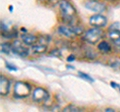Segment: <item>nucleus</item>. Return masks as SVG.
I'll return each mask as SVG.
<instances>
[{
  "instance_id": "f257e3e1",
  "label": "nucleus",
  "mask_w": 120,
  "mask_h": 112,
  "mask_svg": "<svg viewBox=\"0 0 120 112\" xmlns=\"http://www.w3.org/2000/svg\"><path fill=\"white\" fill-rule=\"evenodd\" d=\"M59 9L62 14V19L64 20V22L69 23L70 26H72L74 18L76 16V10H75L73 5L67 0H60Z\"/></svg>"
},
{
  "instance_id": "f03ea898",
  "label": "nucleus",
  "mask_w": 120,
  "mask_h": 112,
  "mask_svg": "<svg viewBox=\"0 0 120 112\" xmlns=\"http://www.w3.org/2000/svg\"><path fill=\"white\" fill-rule=\"evenodd\" d=\"M104 36V32L101 30V28L94 27L87 30L85 32L83 40L89 44H95Z\"/></svg>"
},
{
  "instance_id": "7ed1b4c3",
  "label": "nucleus",
  "mask_w": 120,
  "mask_h": 112,
  "mask_svg": "<svg viewBox=\"0 0 120 112\" xmlns=\"http://www.w3.org/2000/svg\"><path fill=\"white\" fill-rule=\"evenodd\" d=\"M31 91V86L27 82L23 81H18L14 85V96L17 98H25L30 94Z\"/></svg>"
},
{
  "instance_id": "20e7f679",
  "label": "nucleus",
  "mask_w": 120,
  "mask_h": 112,
  "mask_svg": "<svg viewBox=\"0 0 120 112\" xmlns=\"http://www.w3.org/2000/svg\"><path fill=\"white\" fill-rule=\"evenodd\" d=\"M49 98V93L41 87L35 88L32 92V99L35 102H45Z\"/></svg>"
},
{
  "instance_id": "39448f33",
  "label": "nucleus",
  "mask_w": 120,
  "mask_h": 112,
  "mask_svg": "<svg viewBox=\"0 0 120 112\" xmlns=\"http://www.w3.org/2000/svg\"><path fill=\"white\" fill-rule=\"evenodd\" d=\"M84 5L88 10H91L93 12H97V13H102L106 10L105 4L99 2L98 0H89V1L85 2Z\"/></svg>"
},
{
  "instance_id": "423d86ee",
  "label": "nucleus",
  "mask_w": 120,
  "mask_h": 112,
  "mask_svg": "<svg viewBox=\"0 0 120 112\" xmlns=\"http://www.w3.org/2000/svg\"><path fill=\"white\" fill-rule=\"evenodd\" d=\"M89 23L93 27L102 28L107 24V18L101 14H96V15H93L89 18Z\"/></svg>"
},
{
  "instance_id": "0eeeda50",
  "label": "nucleus",
  "mask_w": 120,
  "mask_h": 112,
  "mask_svg": "<svg viewBox=\"0 0 120 112\" xmlns=\"http://www.w3.org/2000/svg\"><path fill=\"white\" fill-rule=\"evenodd\" d=\"M12 53L21 56V57H26V56L29 55V49L22 46L18 41H14L12 44Z\"/></svg>"
},
{
  "instance_id": "6e6552de",
  "label": "nucleus",
  "mask_w": 120,
  "mask_h": 112,
  "mask_svg": "<svg viewBox=\"0 0 120 112\" xmlns=\"http://www.w3.org/2000/svg\"><path fill=\"white\" fill-rule=\"evenodd\" d=\"M10 87V82L5 76H0V94L2 96H5L8 94Z\"/></svg>"
},
{
  "instance_id": "1a4fd4ad",
  "label": "nucleus",
  "mask_w": 120,
  "mask_h": 112,
  "mask_svg": "<svg viewBox=\"0 0 120 112\" xmlns=\"http://www.w3.org/2000/svg\"><path fill=\"white\" fill-rule=\"evenodd\" d=\"M58 33L61 34L63 36L67 37V38H73V37L76 36V34L74 33L72 27L69 26H65V25H61L58 27Z\"/></svg>"
},
{
  "instance_id": "9d476101",
  "label": "nucleus",
  "mask_w": 120,
  "mask_h": 112,
  "mask_svg": "<svg viewBox=\"0 0 120 112\" xmlns=\"http://www.w3.org/2000/svg\"><path fill=\"white\" fill-rule=\"evenodd\" d=\"M21 39H22V42H23L25 45L27 46H33L34 44H36L38 42V38L36 36L32 35V34H24L21 36Z\"/></svg>"
},
{
  "instance_id": "9b49d317",
  "label": "nucleus",
  "mask_w": 120,
  "mask_h": 112,
  "mask_svg": "<svg viewBox=\"0 0 120 112\" xmlns=\"http://www.w3.org/2000/svg\"><path fill=\"white\" fill-rule=\"evenodd\" d=\"M108 37H109V39L116 46L120 47V31L109 30V32H108Z\"/></svg>"
},
{
  "instance_id": "f8f14e48",
  "label": "nucleus",
  "mask_w": 120,
  "mask_h": 112,
  "mask_svg": "<svg viewBox=\"0 0 120 112\" xmlns=\"http://www.w3.org/2000/svg\"><path fill=\"white\" fill-rule=\"evenodd\" d=\"M32 50L36 54H43L47 50V45L46 44H42V43L37 42L36 44H34V45L32 46Z\"/></svg>"
},
{
  "instance_id": "ddd939ff",
  "label": "nucleus",
  "mask_w": 120,
  "mask_h": 112,
  "mask_svg": "<svg viewBox=\"0 0 120 112\" xmlns=\"http://www.w3.org/2000/svg\"><path fill=\"white\" fill-rule=\"evenodd\" d=\"M98 49L103 52V53H107L111 50V47H110V44L107 42V41H101V42L98 44Z\"/></svg>"
},
{
  "instance_id": "4468645a",
  "label": "nucleus",
  "mask_w": 120,
  "mask_h": 112,
  "mask_svg": "<svg viewBox=\"0 0 120 112\" xmlns=\"http://www.w3.org/2000/svg\"><path fill=\"white\" fill-rule=\"evenodd\" d=\"M1 52L4 54L9 55L11 52H12V44L7 43V42L2 43L1 44Z\"/></svg>"
},
{
  "instance_id": "2eb2a0df",
  "label": "nucleus",
  "mask_w": 120,
  "mask_h": 112,
  "mask_svg": "<svg viewBox=\"0 0 120 112\" xmlns=\"http://www.w3.org/2000/svg\"><path fill=\"white\" fill-rule=\"evenodd\" d=\"M62 111L63 112H79V111H82V108L75 106L73 104H70V105L66 106L65 108H63Z\"/></svg>"
},
{
  "instance_id": "dca6fc26",
  "label": "nucleus",
  "mask_w": 120,
  "mask_h": 112,
  "mask_svg": "<svg viewBox=\"0 0 120 112\" xmlns=\"http://www.w3.org/2000/svg\"><path fill=\"white\" fill-rule=\"evenodd\" d=\"M109 30H116L120 31V22H114L113 24L109 26Z\"/></svg>"
},
{
  "instance_id": "f3484780",
  "label": "nucleus",
  "mask_w": 120,
  "mask_h": 112,
  "mask_svg": "<svg viewBox=\"0 0 120 112\" xmlns=\"http://www.w3.org/2000/svg\"><path fill=\"white\" fill-rule=\"evenodd\" d=\"M79 74V76L80 77H82L83 79H85V80H87V81H89V82H93L94 81V79H93L92 77H90L89 75H87V74H85V73H82V72H79L78 73Z\"/></svg>"
},
{
  "instance_id": "a211bd4d",
  "label": "nucleus",
  "mask_w": 120,
  "mask_h": 112,
  "mask_svg": "<svg viewBox=\"0 0 120 112\" xmlns=\"http://www.w3.org/2000/svg\"><path fill=\"white\" fill-rule=\"evenodd\" d=\"M50 56H55V57H60L61 56V52L58 49H54L53 51L50 52Z\"/></svg>"
},
{
  "instance_id": "6ab92c4d",
  "label": "nucleus",
  "mask_w": 120,
  "mask_h": 112,
  "mask_svg": "<svg viewBox=\"0 0 120 112\" xmlns=\"http://www.w3.org/2000/svg\"><path fill=\"white\" fill-rule=\"evenodd\" d=\"M6 68L7 69H9V70H13V71H17L18 68L16 66H14V65H10L8 62H6Z\"/></svg>"
},
{
  "instance_id": "aec40b11",
  "label": "nucleus",
  "mask_w": 120,
  "mask_h": 112,
  "mask_svg": "<svg viewBox=\"0 0 120 112\" xmlns=\"http://www.w3.org/2000/svg\"><path fill=\"white\" fill-rule=\"evenodd\" d=\"M111 86H113L114 89H119V91H120V85L119 84L115 83V82H111Z\"/></svg>"
},
{
  "instance_id": "412c9836",
  "label": "nucleus",
  "mask_w": 120,
  "mask_h": 112,
  "mask_svg": "<svg viewBox=\"0 0 120 112\" xmlns=\"http://www.w3.org/2000/svg\"><path fill=\"white\" fill-rule=\"evenodd\" d=\"M74 59H75V56H74V55H70L69 57L67 58V61H68V62H71V61H73Z\"/></svg>"
},
{
  "instance_id": "4be33fe9",
  "label": "nucleus",
  "mask_w": 120,
  "mask_h": 112,
  "mask_svg": "<svg viewBox=\"0 0 120 112\" xmlns=\"http://www.w3.org/2000/svg\"><path fill=\"white\" fill-rule=\"evenodd\" d=\"M105 111H106V112H108V111H109V112H113L114 109H111V108H107V109H105Z\"/></svg>"
},
{
  "instance_id": "5701e85b",
  "label": "nucleus",
  "mask_w": 120,
  "mask_h": 112,
  "mask_svg": "<svg viewBox=\"0 0 120 112\" xmlns=\"http://www.w3.org/2000/svg\"><path fill=\"white\" fill-rule=\"evenodd\" d=\"M40 1H49V0H40Z\"/></svg>"
}]
</instances>
